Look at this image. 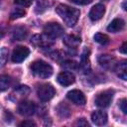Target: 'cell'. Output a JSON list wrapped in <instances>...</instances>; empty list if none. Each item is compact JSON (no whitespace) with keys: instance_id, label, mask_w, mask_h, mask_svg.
<instances>
[{"instance_id":"1","label":"cell","mask_w":127,"mask_h":127,"mask_svg":"<svg viewBox=\"0 0 127 127\" xmlns=\"http://www.w3.org/2000/svg\"><path fill=\"white\" fill-rule=\"evenodd\" d=\"M56 12L62 18L64 23L68 27H73L76 24L80 15V12L78 9L72 8L64 4H59L56 7Z\"/></svg>"},{"instance_id":"2","label":"cell","mask_w":127,"mask_h":127,"mask_svg":"<svg viewBox=\"0 0 127 127\" xmlns=\"http://www.w3.org/2000/svg\"><path fill=\"white\" fill-rule=\"evenodd\" d=\"M31 69L34 75L40 78H48L53 74V67L44 61H36L32 64Z\"/></svg>"},{"instance_id":"3","label":"cell","mask_w":127,"mask_h":127,"mask_svg":"<svg viewBox=\"0 0 127 127\" xmlns=\"http://www.w3.org/2000/svg\"><path fill=\"white\" fill-rule=\"evenodd\" d=\"M37 94L38 97L40 98V100L46 102L51 100L55 94H56V89L54 88V86L50 83H45L39 86L38 90H37Z\"/></svg>"},{"instance_id":"4","label":"cell","mask_w":127,"mask_h":127,"mask_svg":"<svg viewBox=\"0 0 127 127\" xmlns=\"http://www.w3.org/2000/svg\"><path fill=\"white\" fill-rule=\"evenodd\" d=\"M44 34L50 39L54 40L60 38L64 34V28L59 23H55V22L49 23L44 28Z\"/></svg>"},{"instance_id":"5","label":"cell","mask_w":127,"mask_h":127,"mask_svg":"<svg viewBox=\"0 0 127 127\" xmlns=\"http://www.w3.org/2000/svg\"><path fill=\"white\" fill-rule=\"evenodd\" d=\"M113 93H114L113 90H105L103 92L98 93L97 96L95 97V104L101 108H105L109 106V104L112 101Z\"/></svg>"},{"instance_id":"6","label":"cell","mask_w":127,"mask_h":127,"mask_svg":"<svg viewBox=\"0 0 127 127\" xmlns=\"http://www.w3.org/2000/svg\"><path fill=\"white\" fill-rule=\"evenodd\" d=\"M30 51L27 47L24 46H18L14 49L13 53H12V61L16 64L18 63H22L24 60L27 59V57L29 56Z\"/></svg>"},{"instance_id":"7","label":"cell","mask_w":127,"mask_h":127,"mask_svg":"<svg viewBox=\"0 0 127 127\" xmlns=\"http://www.w3.org/2000/svg\"><path fill=\"white\" fill-rule=\"evenodd\" d=\"M66 97L76 105H84L86 103V98L84 93L78 89H72L68 91Z\"/></svg>"},{"instance_id":"8","label":"cell","mask_w":127,"mask_h":127,"mask_svg":"<svg viewBox=\"0 0 127 127\" xmlns=\"http://www.w3.org/2000/svg\"><path fill=\"white\" fill-rule=\"evenodd\" d=\"M36 106L32 101L23 100L18 105V112L23 116H31L35 113Z\"/></svg>"},{"instance_id":"9","label":"cell","mask_w":127,"mask_h":127,"mask_svg":"<svg viewBox=\"0 0 127 127\" xmlns=\"http://www.w3.org/2000/svg\"><path fill=\"white\" fill-rule=\"evenodd\" d=\"M58 82L63 86H68L75 81V77L70 71H62L57 77Z\"/></svg>"},{"instance_id":"10","label":"cell","mask_w":127,"mask_h":127,"mask_svg":"<svg viewBox=\"0 0 127 127\" xmlns=\"http://www.w3.org/2000/svg\"><path fill=\"white\" fill-rule=\"evenodd\" d=\"M98 63L101 66L107 68V69H114L115 65L117 64L116 59L110 55H101L98 57Z\"/></svg>"},{"instance_id":"11","label":"cell","mask_w":127,"mask_h":127,"mask_svg":"<svg viewBox=\"0 0 127 127\" xmlns=\"http://www.w3.org/2000/svg\"><path fill=\"white\" fill-rule=\"evenodd\" d=\"M31 42L35 46H37L39 48H49L50 46L53 45V40L50 39L49 37H47L46 35H44V36H42V35H36V36H34L32 38Z\"/></svg>"},{"instance_id":"12","label":"cell","mask_w":127,"mask_h":127,"mask_svg":"<svg viewBox=\"0 0 127 127\" xmlns=\"http://www.w3.org/2000/svg\"><path fill=\"white\" fill-rule=\"evenodd\" d=\"M105 13V7L102 4H96L94 5L90 12H89V18L91 21H98L100 20Z\"/></svg>"},{"instance_id":"13","label":"cell","mask_w":127,"mask_h":127,"mask_svg":"<svg viewBox=\"0 0 127 127\" xmlns=\"http://www.w3.org/2000/svg\"><path fill=\"white\" fill-rule=\"evenodd\" d=\"M91 121L98 126L105 125L107 123V114L104 111L96 110L91 114Z\"/></svg>"},{"instance_id":"14","label":"cell","mask_w":127,"mask_h":127,"mask_svg":"<svg viewBox=\"0 0 127 127\" xmlns=\"http://www.w3.org/2000/svg\"><path fill=\"white\" fill-rule=\"evenodd\" d=\"M124 26H125V22L120 18H116V19L112 20L111 23L108 25L107 31L111 32V33H117V32L122 31Z\"/></svg>"},{"instance_id":"15","label":"cell","mask_w":127,"mask_h":127,"mask_svg":"<svg viewBox=\"0 0 127 127\" xmlns=\"http://www.w3.org/2000/svg\"><path fill=\"white\" fill-rule=\"evenodd\" d=\"M81 40L80 37L76 36V35H67L64 37V44L68 47L69 49H75L78 47V45L80 44Z\"/></svg>"},{"instance_id":"16","label":"cell","mask_w":127,"mask_h":127,"mask_svg":"<svg viewBox=\"0 0 127 127\" xmlns=\"http://www.w3.org/2000/svg\"><path fill=\"white\" fill-rule=\"evenodd\" d=\"M114 70H116L117 75L120 78H122L123 80L127 79V62L125 60L120 62V63H117Z\"/></svg>"},{"instance_id":"17","label":"cell","mask_w":127,"mask_h":127,"mask_svg":"<svg viewBox=\"0 0 127 127\" xmlns=\"http://www.w3.org/2000/svg\"><path fill=\"white\" fill-rule=\"evenodd\" d=\"M79 65L81 66V68L86 72L87 70L90 69V62H89V50L85 49L84 52L81 55L80 58V64ZM88 72V71H87Z\"/></svg>"},{"instance_id":"18","label":"cell","mask_w":127,"mask_h":127,"mask_svg":"<svg viewBox=\"0 0 127 127\" xmlns=\"http://www.w3.org/2000/svg\"><path fill=\"white\" fill-rule=\"evenodd\" d=\"M12 84V78L9 75H0V91L7 90Z\"/></svg>"},{"instance_id":"19","label":"cell","mask_w":127,"mask_h":127,"mask_svg":"<svg viewBox=\"0 0 127 127\" xmlns=\"http://www.w3.org/2000/svg\"><path fill=\"white\" fill-rule=\"evenodd\" d=\"M27 34H28V32H27V30L24 27H18L13 32V38L15 40L22 41V40H24L27 37Z\"/></svg>"},{"instance_id":"20","label":"cell","mask_w":127,"mask_h":127,"mask_svg":"<svg viewBox=\"0 0 127 127\" xmlns=\"http://www.w3.org/2000/svg\"><path fill=\"white\" fill-rule=\"evenodd\" d=\"M94 41L100 45H107L109 43V38L107 35L105 34H101V33H97L94 35Z\"/></svg>"},{"instance_id":"21","label":"cell","mask_w":127,"mask_h":127,"mask_svg":"<svg viewBox=\"0 0 127 127\" xmlns=\"http://www.w3.org/2000/svg\"><path fill=\"white\" fill-rule=\"evenodd\" d=\"M25 15H26V11H25L24 9H22V8H16V9H14V10L11 12L10 18H11L12 20H14V19L22 18V17H24Z\"/></svg>"},{"instance_id":"22","label":"cell","mask_w":127,"mask_h":127,"mask_svg":"<svg viewBox=\"0 0 127 127\" xmlns=\"http://www.w3.org/2000/svg\"><path fill=\"white\" fill-rule=\"evenodd\" d=\"M7 56H8V51L6 48H3L0 51V65H4L6 61H7Z\"/></svg>"},{"instance_id":"23","label":"cell","mask_w":127,"mask_h":127,"mask_svg":"<svg viewBox=\"0 0 127 127\" xmlns=\"http://www.w3.org/2000/svg\"><path fill=\"white\" fill-rule=\"evenodd\" d=\"M78 64L73 62V61H65L63 63V66H65V67H68V68H72V69H75L77 67Z\"/></svg>"},{"instance_id":"24","label":"cell","mask_w":127,"mask_h":127,"mask_svg":"<svg viewBox=\"0 0 127 127\" xmlns=\"http://www.w3.org/2000/svg\"><path fill=\"white\" fill-rule=\"evenodd\" d=\"M33 0H15V3L17 5H20V6H24V7H28L32 4Z\"/></svg>"},{"instance_id":"25","label":"cell","mask_w":127,"mask_h":127,"mask_svg":"<svg viewBox=\"0 0 127 127\" xmlns=\"http://www.w3.org/2000/svg\"><path fill=\"white\" fill-rule=\"evenodd\" d=\"M69 1L76 5H87L92 2V0H69Z\"/></svg>"},{"instance_id":"26","label":"cell","mask_w":127,"mask_h":127,"mask_svg":"<svg viewBox=\"0 0 127 127\" xmlns=\"http://www.w3.org/2000/svg\"><path fill=\"white\" fill-rule=\"evenodd\" d=\"M126 105H127V100L125 98H123L121 100V102H120V108H121V110L123 111L124 114H127V107H126Z\"/></svg>"},{"instance_id":"27","label":"cell","mask_w":127,"mask_h":127,"mask_svg":"<svg viewBox=\"0 0 127 127\" xmlns=\"http://www.w3.org/2000/svg\"><path fill=\"white\" fill-rule=\"evenodd\" d=\"M20 126H24V127H26V126H36V124H35V122H33L32 120H26V121H23L22 123H20Z\"/></svg>"},{"instance_id":"28","label":"cell","mask_w":127,"mask_h":127,"mask_svg":"<svg viewBox=\"0 0 127 127\" xmlns=\"http://www.w3.org/2000/svg\"><path fill=\"white\" fill-rule=\"evenodd\" d=\"M75 125H79V126H88V122L84 120V118H80L77 119V121L75 122Z\"/></svg>"},{"instance_id":"29","label":"cell","mask_w":127,"mask_h":127,"mask_svg":"<svg viewBox=\"0 0 127 127\" xmlns=\"http://www.w3.org/2000/svg\"><path fill=\"white\" fill-rule=\"evenodd\" d=\"M126 45H127L126 42H124L123 45H122V47L120 48V52H121L122 54H126V53H127V52H126Z\"/></svg>"},{"instance_id":"30","label":"cell","mask_w":127,"mask_h":127,"mask_svg":"<svg viewBox=\"0 0 127 127\" xmlns=\"http://www.w3.org/2000/svg\"><path fill=\"white\" fill-rule=\"evenodd\" d=\"M3 35H4V31H3V29L0 28V39L3 37Z\"/></svg>"}]
</instances>
